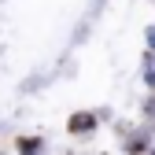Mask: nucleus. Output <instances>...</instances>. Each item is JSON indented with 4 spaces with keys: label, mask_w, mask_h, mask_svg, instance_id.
<instances>
[{
    "label": "nucleus",
    "mask_w": 155,
    "mask_h": 155,
    "mask_svg": "<svg viewBox=\"0 0 155 155\" xmlns=\"http://www.w3.org/2000/svg\"><path fill=\"white\" fill-rule=\"evenodd\" d=\"M96 129V114H74L70 118V133H92Z\"/></svg>",
    "instance_id": "1"
},
{
    "label": "nucleus",
    "mask_w": 155,
    "mask_h": 155,
    "mask_svg": "<svg viewBox=\"0 0 155 155\" xmlns=\"http://www.w3.org/2000/svg\"><path fill=\"white\" fill-rule=\"evenodd\" d=\"M18 148H22V151H37V148H45V140L41 137H30V140H18Z\"/></svg>",
    "instance_id": "2"
},
{
    "label": "nucleus",
    "mask_w": 155,
    "mask_h": 155,
    "mask_svg": "<svg viewBox=\"0 0 155 155\" xmlns=\"http://www.w3.org/2000/svg\"><path fill=\"white\" fill-rule=\"evenodd\" d=\"M144 37H148V48L155 52V26H148V33H144Z\"/></svg>",
    "instance_id": "3"
}]
</instances>
